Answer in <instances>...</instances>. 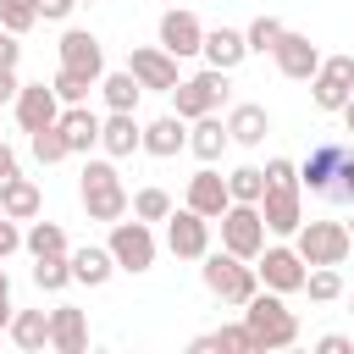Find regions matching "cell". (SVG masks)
<instances>
[{
	"label": "cell",
	"instance_id": "cell-1",
	"mask_svg": "<svg viewBox=\"0 0 354 354\" xmlns=\"http://www.w3.org/2000/svg\"><path fill=\"white\" fill-rule=\"evenodd\" d=\"M238 310H243V332H249L254 354H277V348H293L299 343V315L282 304V293L254 288Z\"/></svg>",
	"mask_w": 354,
	"mask_h": 354
},
{
	"label": "cell",
	"instance_id": "cell-2",
	"mask_svg": "<svg viewBox=\"0 0 354 354\" xmlns=\"http://www.w3.org/2000/svg\"><path fill=\"white\" fill-rule=\"evenodd\" d=\"M77 199H83L88 221H116V216H127V188H122V171L111 166V155L83 166V177H77Z\"/></svg>",
	"mask_w": 354,
	"mask_h": 354
},
{
	"label": "cell",
	"instance_id": "cell-3",
	"mask_svg": "<svg viewBox=\"0 0 354 354\" xmlns=\"http://www.w3.org/2000/svg\"><path fill=\"white\" fill-rule=\"evenodd\" d=\"M199 260H205V266H199V277H205L210 299H221V304H243V299L260 288L254 266H249V260H238V254H227V249H205Z\"/></svg>",
	"mask_w": 354,
	"mask_h": 354
},
{
	"label": "cell",
	"instance_id": "cell-4",
	"mask_svg": "<svg viewBox=\"0 0 354 354\" xmlns=\"http://www.w3.org/2000/svg\"><path fill=\"white\" fill-rule=\"evenodd\" d=\"M293 254L304 260V266H343L348 260V249H354V238H348V227L343 221H299L293 227Z\"/></svg>",
	"mask_w": 354,
	"mask_h": 354
},
{
	"label": "cell",
	"instance_id": "cell-5",
	"mask_svg": "<svg viewBox=\"0 0 354 354\" xmlns=\"http://www.w3.org/2000/svg\"><path fill=\"white\" fill-rule=\"evenodd\" d=\"M105 249H111V260H116V271H127V277H144L149 266H155V232H149V221H111V238H105Z\"/></svg>",
	"mask_w": 354,
	"mask_h": 354
},
{
	"label": "cell",
	"instance_id": "cell-6",
	"mask_svg": "<svg viewBox=\"0 0 354 354\" xmlns=\"http://www.w3.org/2000/svg\"><path fill=\"white\" fill-rule=\"evenodd\" d=\"M227 100V72H216V66H205V72H194V77H177V88H171V116H183V122H194V116H205V111H216Z\"/></svg>",
	"mask_w": 354,
	"mask_h": 354
},
{
	"label": "cell",
	"instance_id": "cell-7",
	"mask_svg": "<svg viewBox=\"0 0 354 354\" xmlns=\"http://www.w3.org/2000/svg\"><path fill=\"white\" fill-rule=\"evenodd\" d=\"M216 221H221V249H227V254L254 260V254L266 249V221H260V210H254V205H238V199H232Z\"/></svg>",
	"mask_w": 354,
	"mask_h": 354
},
{
	"label": "cell",
	"instance_id": "cell-8",
	"mask_svg": "<svg viewBox=\"0 0 354 354\" xmlns=\"http://www.w3.org/2000/svg\"><path fill=\"white\" fill-rule=\"evenodd\" d=\"M310 94L321 111H343L354 100V55H321L310 72Z\"/></svg>",
	"mask_w": 354,
	"mask_h": 354
},
{
	"label": "cell",
	"instance_id": "cell-9",
	"mask_svg": "<svg viewBox=\"0 0 354 354\" xmlns=\"http://www.w3.org/2000/svg\"><path fill=\"white\" fill-rule=\"evenodd\" d=\"M254 210H260L266 232L293 238V227L304 221V188H299V183H266V194L254 199Z\"/></svg>",
	"mask_w": 354,
	"mask_h": 354
},
{
	"label": "cell",
	"instance_id": "cell-10",
	"mask_svg": "<svg viewBox=\"0 0 354 354\" xmlns=\"http://www.w3.org/2000/svg\"><path fill=\"white\" fill-rule=\"evenodd\" d=\"M249 266H254L260 288H271V293H282V299H288V293H299V288H304V271H310V266H304V260H299L288 243H271V249H260Z\"/></svg>",
	"mask_w": 354,
	"mask_h": 354
},
{
	"label": "cell",
	"instance_id": "cell-11",
	"mask_svg": "<svg viewBox=\"0 0 354 354\" xmlns=\"http://www.w3.org/2000/svg\"><path fill=\"white\" fill-rule=\"evenodd\" d=\"M166 249H171L177 260H199V254L210 249V221H205L199 210H188V205H183V210L171 205V210H166Z\"/></svg>",
	"mask_w": 354,
	"mask_h": 354
},
{
	"label": "cell",
	"instance_id": "cell-12",
	"mask_svg": "<svg viewBox=\"0 0 354 354\" xmlns=\"http://www.w3.org/2000/svg\"><path fill=\"white\" fill-rule=\"evenodd\" d=\"M11 111H17V127H22V133H39V127H50V122L61 116V100H55L50 83H17Z\"/></svg>",
	"mask_w": 354,
	"mask_h": 354
},
{
	"label": "cell",
	"instance_id": "cell-13",
	"mask_svg": "<svg viewBox=\"0 0 354 354\" xmlns=\"http://www.w3.org/2000/svg\"><path fill=\"white\" fill-rule=\"evenodd\" d=\"M55 50H61V66H66V72L100 83V72H105V50H100V39H94L88 28H66Z\"/></svg>",
	"mask_w": 354,
	"mask_h": 354
},
{
	"label": "cell",
	"instance_id": "cell-14",
	"mask_svg": "<svg viewBox=\"0 0 354 354\" xmlns=\"http://www.w3.org/2000/svg\"><path fill=\"white\" fill-rule=\"evenodd\" d=\"M127 72L138 77V88H155V94H171L177 88V55H166L160 44H138L127 55Z\"/></svg>",
	"mask_w": 354,
	"mask_h": 354
},
{
	"label": "cell",
	"instance_id": "cell-15",
	"mask_svg": "<svg viewBox=\"0 0 354 354\" xmlns=\"http://www.w3.org/2000/svg\"><path fill=\"white\" fill-rule=\"evenodd\" d=\"M271 55H277V72L293 77V83H310V72H315V61H321V50L310 44V33H288V28H282V39L271 44Z\"/></svg>",
	"mask_w": 354,
	"mask_h": 354
},
{
	"label": "cell",
	"instance_id": "cell-16",
	"mask_svg": "<svg viewBox=\"0 0 354 354\" xmlns=\"http://www.w3.org/2000/svg\"><path fill=\"white\" fill-rule=\"evenodd\" d=\"M183 205H188V210H199L205 221H216V216L232 205V199H227V177H221V171L205 160V166L188 177V199H183Z\"/></svg>",
	"mask_w": 354,
	"mask_h": 354
},
{
	"label": "cell",
	"instance_id": "cell-17",
	"mask_svg": "<svg viewBox=\"0 0 354 354\" xmlns=\"http://www.w3.org/2000/svg\"><path fill=\"white\" fill-rule=\"evenodd\" d=\"M138 149L155 155V160H171L188 149V122L183 116H155L149 127H138Z\"/></svg>",
	"mask_w": 354,
	"mask_h": 354
},
{
	"label": "cell",
	"instance_id": "cell-18",
	"mask_svg": "<svg viewBox=\"0 0 354 354\" xmlns=\"http://www.w3.org/2000/svg\"><path fill=\"white\" fill-rule=\"evenodd\" d=\"M55 133L66 138V155H88V149H94V138H100V116L88 111V100H83V105H61Z\"/></svg>",
	"mask_w": 354,
	"mask_h": 354
},
{
	"label": "cell",
	"instance_id": "cell-19",
	"mask_svg": "<svg viewBox=\"0 0 354 354\" xmlns=\"http://www.w3.org/2000/svg\"><path fill=\"white\" fill-rule=\"evenodd\" d=\"M343 155H348V149H343L337 138L315 144V149H310V160H304V166H293V171H299V188L326 194V188H332V177H337V166H343Z\"/></svg>",
	"mask_w": 354,
	"mask_h": 354
},
{
	"label": "cell",
	"instance_id": "cell-20",
	"mask_svg": "<svg viewBox=\"0 0 354 354\" xmlns=\"http://www.w3.org/2000/svg\"><path fill=\"white\" fill-rule=\"evenodd\" d=\"M66 271H72V282H83V288H105V282L116 277V260H111L105 243H83V249H66Z\"/></svg>",
	"mask_w": 354,
	"mask_h": 354
},
{
	"label": "cell",
	"instance_id": "cell-21",
	"mask_svg": "<svg viewBox=\"0 0 354 354\" xmlns=\"http://www.w3.org/2000/svg\"><path fill=\"white\" fill-rule=\"evenodd\" d=\"M50 348L55 354H83L88 348V315L77 304H55L50 310Z\"/></svg>",
	"mask_w": 354,
	"mask_h": 354
},
{
	"label": "cell",
	"instance_id": "cell-22",
	"mask_svg": "<svg viewBox=\"0 0 354 354\" xmlns=\"http://www.w3.org/2000/svg\"><path fill=\"white\" fill-rule=\"evenodd\" d=\"M199 33H205V22L194 17V11H166L160 17V50L166 55H199Z\"/></svg>",
	"mask_w": 354,
	"mask_h": 354
},
{
	"label": "cell",
	"instance_id": "cell-23",
	"mask_svg": "<svg viewBox=\"0 0 354 354\" xmlns=\"http://www.w3.org/2000/svg\"><path fill=\"white\" fill-rule=\"evenodd\" d=\"M199 55H205L216 72H232V66H243L249 50H243V33L221 22V28H205V33H199Z\"/></svg>",
	"mask_w": 354,
	"mask_h": 354
},
{
	"label": "cell",
	"instance_id": "cell-24",
	"mask_svg": "<svg viewBox=\"0 0 354 354\" xmlns=\"http://www.w3.org/2000/svg\"><path fill=\"white\" fill-rule=\"evenodd\" d=\"M221 127H227V138H232V144L254 149V144H266V133H271V111L243 100V105H232V111H227V122H221Z\"/></svg>",
	"mask_w": 354,
	"mask_h": 354
},
{
	"label": "cell",
	"instance_id": "cell-25",
	"mask_svg": "<svg viewBox=\"0 0 354 354\" xmlns=\"http://www.w3.org/2000/svg\"><path fill=\"white\" fill-rule=\"evenodd\" d=\"M111 160H122V155H133L138 149V122H133V111H111V116H100V138H94Z\"/></svg>",
	"mask_w": 354,
	"mask_h": 354
},
{
	"label": "cell",
	"instance_id": "cell-26",
	"mask_svg": "<svg viewBox=\"0 0 354 354\" xmlns=\"http://www.w3.org/2000/svg\"><path fill=\"white\" fill-rule=\"evenodd\" d=\"M6 332H11V343H17V348L39 354V348H50V310H11Z\"/></svg>",
	"mask_w": 354,
	"mask_h": 354
},
{
	"label": "cell",
	"instance_id": "cell-27",
	"mask_svg": "<svg viewBox=\"0 0 354 354\" xmlns=\"http://www.w3.org/2000/svg\"><path fill=\"white\" fill-rule=\"evenodd\" d=\"M39 205H44V194H39V183H33V177H22V171L0 188V216H11V221H33V216H39Z\"/></svg>",
	"mask_w": 354,
	"mask_h": 354
},
{
	"label": "cell",
	"instance_id": "cell-28",
	"mask_svg": "<svg viewBox=\"0 0 354 354\" xmlns=\"http://www.w3.org/2000/svg\"><path fill=\"white\" fill-rule=\"evenodd\" d=\"M232 138H227V127L216 122V111H205V116H194L188 122V149L199 155V160H221V149H227Z\"/></svg>",
	"mask_w": 354,
	"mask_h": 354
},
{
	"label": "cell",
	"instance_id": "cell-29",
	"mask_svg": "<svg viewBox=\"0 0 354 354\" xmlns=\"http://www.w3.org/2000/svg\"><path fill=\"white\" fill-rule=\"evenodd\" d=\"M94 88L105 94V111H138V94H144L133 72H100Z\"/></svg>",
	"mask_w": 354,
	"mask_h": 354
},
{
	"label": "cell",
	"instance_id": "cell-30",
	"mask_svg": "<svg viewBox=\"0 0 354 354\" xmlns=\"http://www.w3.org/2000/svg\"><path fill=\"white\" fill-rule=\"evenodd\" d=\"M188 348H194V354H254V343H249V332H243V321H238V326H216V332H205V337H194Z\"/></svg>",
	"mask_w": 354,
	"mask_h": 354
},
{
	"label": "cell",
	"instance_id": "cell-31",
	"mask_svg": "<svg viewBox=\"0 0 354 354\" xmlns=\"http://www.w3.org/2000/svg\"><path fill=\"white\" fill-rule=\"evenodd\" d=\"M22 249H28V254H66V232H61V221H28Z\"/></svg>",
	"mask_w": 354,
	"mask_h": 354
},
{
	"label": "cell",
	"instance_id": "cell-32",
	"mask_svg": "<svg viewBox=\"0 0 354 354\" xmlns=\"http://www.w3.org/2000/svg\"><path fill=\"white\" fill-rule=\"evenodd\" d=\"M66 282H72L66 254H33V288H39V293H61Z\"/></svg>",
	"mask_w": 354,
	"mask_h": 354
},
{
	"label": "cell",
	"instance_id": "cell-33",
	"mask_svg": "<svg viewBox=\"0 0 354 354\" xmlns=\"http://www.w3.org/2000/svg\"><path fill=\"white\" fill-rule=\"evenodd\" d=\"M304 293H310L315 304L343 299V271H337V266H310V271H304Z\"/></svg>",
	"mask_w": 354,
	"mask_h": 354
},
{
	"label": "cell",
	"instance_id": "cell-34",
	"mask_svg": "<svg viewBox=\"0 0 354 354\" xmlns=\"http://www.w3.org/2000/svg\"><path fill=\"white\" fill-rule=\"evenodd\" d=\"M260 194H266V171H260V166H238V171H227V199L254 205Z\"/></svg>",
	"mask_w": 354,
	"mask_h": 354
},
{
	"label": "cell",
	"instance_id": "cell-35",
	"mask_svg": "<svg viewBox=\"0 0 354 354\" xmlns=\"http://www.w3.org/2000/svg\"><path fill=\"white\" fill-rule=\"evenodd\" d=\"M277 39H282V22H277V17H254V22L243 28V50H249V55H271Z\"/></svg>",
	"mask_w": 354,
	"mask_h": 354
},
{
	"label": "cell",
	"instance_id": "cell-36",
	"mask_svg": "<svg viewBox=\"0 0 354 354\" xmlns=\"http://www.w3.org/2000/svg\"><path fill=\"white\" fill-rule=\"evenodd\" d=\"M28 149H33V160H39V166L66 160V138L55 133V122H50V127H39V133H28Z\"/></svg>",
	"mask_w": 354,
	"mask_h": 354
},
{
	"label": "cell",
	"instance_id": "cell-37",
	"mask_svg": "<svg viewBox=\"0 0 354 354\" xmlns=\"http://www.w3.org/2000/svg\"><path fill=\"white\" fill-rule=\"evenodd\" d=\"M127 210H133L138 221H166V210H171V194H166V188H138V194L127 199Z\"/></svg>",
	"mask_w": 354,
	"mask_h": 354
},
{
	"label": "cell",
	"instance_id": "cell-38",
	"mask_svg": "<svg viewBox=\"0 0 354 354\" xmlns=\"http://www.w3.org/2000/svg\"><path fill=\"white\" fill-rule=\"evenodd\" d=\"M33 22H39V0H0V28H6V33L22 39Z\"/></svg>",
	"mask_w": 354,
	"mask_h": 354
},
{
	"label": "cell",
	"instance_id": "cell-39",
	"mask_svg": "<svg viewBox=\"0 0 354 354\" xmlns=\"http://www.w3.org/2000/svg\"><path fill=\"white\" fill-rule=\"evenodd\" d=\"M50 88H55V100H61V105H83V100H88V88H94V83H88V77H77V72H66V66H61V72H55V77H50Z\"/></svg>",
	"mask_w": 354,
	"mask_h": 354
},
{
	"label": "cell",
	"instance_id": "cell-40",
	"mask_svg": "<svg viewBox=\"0 0 354 354\" xmlns=\"http://www.w3.org/2000/svg\"><path fill=\"white\" fill-rule=\"evenodd\" d=\"M17 249H22V227H17L11 216H0V260H6V254H17Z\"/></svg>",
	"mask_w": 354,
	"mask_h": 354
},
{
	"label": "cell",
	"instance_id": "cell-41",
	"mask_svg": "<svg viewBox=\"0 0 354 354\" xmlns=\"http://www.w3.org/2000/svg\"><path fill=\"white\" fill-rule=\"evenodd\" d=\"M260 171H266V183H299V171H293V160H282V155H277V160H266Z\"/></svg>",
	"mask_w": 354,
	"mask_h": 354
},
{
	"label": "cell",
	"instance_id": "cell-42",
	"mask_svg": "<svg viewBox=\"0 0 354 354\" xmlns=\"http://www.w3.org/2000/svg\"><path fill=\"white\" fill-rule=\"evenodd\" d=\"M72 6H77V0H39V17H44V22H66Z\"/></svg>",
	"mask_w": 354,
	"mask_h": 354
},
{
	"label": "cell",
	"instance_id": "cell-43",
	"mask_svg": "<svg viewBox=\"0 0 354 354\" xmlns=\"http://www.w3.org/2000/svg\"><path fill=\"white\" fill-rule=\"evenodd\" d=\"M17 55H22L17 33H6V28H0V66H17Z\"/></svg>",
	"mask_w": 354,
	"mask_h": 354
},
{
	"label": "cell",
	"instance_id": "cell-44",
	"mask_svg": "<svg viewBox=\"0 0 354 354\" xmlns=\"http://www.w3.org/2000/svg\"><path fill=\"white\" fill-rule=\"evenodd\" d=\"M11 177H17V149H11L6 138H0V188H6Z\"/></svg>",
	"mask_w": 354,
	"mask_h": 354
},
{
	"label": "cell",
	"instance_id": "cell-45",
	"mask_svg": "<svg viewBox=\"0 0 354 354\" xmlns=\"http://www.w3.org/2000/svg\"><path fill=\"white\" fill-rule=\"evenodd\" d=\"M348 348H354V343H348V337H337V332H332V337H321V343H315V354H348Z\"/></svg>",
	"mask_w": 354,
	"mask_h": 354
},
{
	"label": "cell",
	"instance_id": "cell-46",
	"mask_svg": "<svg viewBox=\"0 0 354 354\" xmlns=\"http://www.w3.org/2000/svg\"><path fill=\"white\" fill-rule=\"evenodd\" d=\"M17 94V66H0V105H11Z\"/></svg>",
	"mask_w": 354,
	"mask_h": 354
},
{
	"label": "cell",
	"instance_id": "cell-47",
	"mask_svg": "<svg viewBox=\"0 0 354 354\" xmlns=\"http://www.w3.org/2000/svg\"><path fill=\"white\" fill-rule=\"evenodd\" d=\"M6 321H11V277L0 271V326H6Z\"/></svg>",
	"mask_w": 354,
	"mask_h": 354
},
{
	"label": "cell",
	"instance_id": "cell-48",
	"mask_svg": "<svg viewBox=\"0 0 354 354\" xmlns=\"http://www.w3.org/2000/svg\"><path fill=\"white\" fill-rule=\"evenodd\" d=\"M77 6H83V0H77ZM88 6H94V0H88Z\"/></svg>",
	"mask_w": 354,
	"mask_h": 354
}]
</instances>
